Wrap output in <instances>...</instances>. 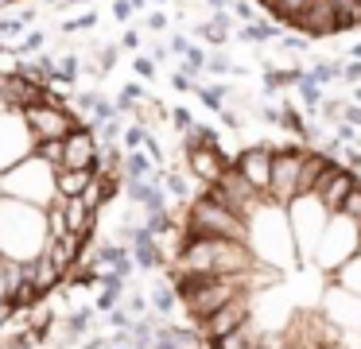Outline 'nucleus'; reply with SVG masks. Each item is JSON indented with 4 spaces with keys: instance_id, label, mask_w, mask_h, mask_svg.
I'll list each match as a JSON object with an SVG mask.
<instances>
[{
    "instance_id": "nucleus-13",
    "label": "nucleus",
    "mask_w": 361,
    "mask_h": 349,
    "mask_svg": "<svg viewBox=\"0 0 361 349\" xmlns=\"http://www.w3.org/2000/svg\"><path fill=\"white\" fill-rule=\"evenodd\" d=\"M175 302H179V291H171V287H156V295H152V307L156 310H175Z\"/></svg>"
},
{
    "instance_id": "nucleus-10",
    "label": "nucleus",
    "mask_w": 361,
    "mask_h": 349,
    "mask_svg": "<svg viewBox=\"0 0 361 349\" xmlns=\"http://www.w3.org/2000/svg\"><path fill=\"white\" fill-rule=\"evenodd\" d=\"M97 264H102L105 271H117V276H128L136 260L128 256V248H121V245H105L102 252H97Z\"/></svg>"
},
{
    "instance_id": "nucleus-6",
    "label": "nucleus",
    "mask_w": 361,
    "mask_h": 349,
    "mask_svg": "<svg viewBox=\"0 0 361 349\" xmlns=\"http://www.w3.org/2000/svg\"><path fill=\"white\" fill-rule=\"evenodd\" d=\"M97 175H102V167H59V194H63V198H82V194L94 186Z\"/></svg>"
},
{
    "instance_id": "nucleus-5",
    "label": "nucleus",
    "mask_w": 361,
    "mask_h": 349,
    "mask_svg": "<svg viewBox=\"0 0 361 349\" xmlns=\"http://www.w3.org/2000/svg\"><path fill=\"white\" fill-rule=\"evenodd\" d=\"M252 299L257 295H237L233 302H226L221 310H214L206 322H195L198 326V333H202L206 341H218V338H226V333H233V330H241L245 322H249V314H252Z\"/></svg>"
},
{
    "instance_id": "nucleus-14",
    "label": "nucleus",
    "mask_w": 361,
    "mask_h": 349,
    "mask_svg": "<svg viewBox=\"0 0 361 349\" xmlns=\"http://www.w3.org/2000/svg\"><path fill=\"white\" fill-rule=\"evenodd\" d=\"M144 171H148V159H144V155H133V159H128V175L140 178Z\"/></svg>"
},
{
    "instance_id": "nucleus-16",
    "label": "nucleus",
    "mask_w": 361,
    "mask_h": 349,
    "mask_svg": "<svg viewBox=\"0 0 361 349\" xmlns=\"http://www.w3.org/2000/svg\"><path fill=\"white\" fill-rule=\"evenodd\" d=\"M113 349H128V345H113Z\"/></svg>"
},
{
    "instance_id": "nucleus-7",
    "label": "nucleus",
    "mask_w": 361,
    "mask_h": 349,
    "mask_svg": "<svg viewBox=\"0 0 361 349\" xmlns=\"http://www.w3.org/2000/svg\"><path fill=\"white\" fill-rule=\"evenodd\" d=\"M59 283H66V271L59 268V264L51 260L47 252H39V256L32 260V287H39V295L47 299V295L55 291Z\"/></svg>"
},
{
    "instance_id": "nucleus-12",
    "label": "nucleus",
    "mask_w": 361,
    "mask_h": 349,
    "mask_svg": "<svg viewBox=\"0 0 361 349\" xmlns=\"http://www.w3.org/2000/svg\"><path fill=\"white\" fill-rule=\"evenodd\" d=\"M90 322H94V310H74L71 318H66V341L82 338V333H90Z\"/></svg>"
},
{
    "instance_id": "nucleus-2",
    "label": "nucleus",
    "mask_w": 361,
    "mask_h": 349,
    "mask_svg": "<svg viewBox=\"0 0 361 349\" xmlns=\"http://www.w3.org/2000/svg\"><path fill=\"white\" fill-rule=\"evenodd\" d=\"M47 209L27 206L16 198H0V256L32 264L47 248Z\"/></svg>"
},
{
    "instance_id": "nucleus-11",
    "label": "nucleus",
    "mask_w": 361,
    "mask_h": 349,
    "mask_svg": "<svg viewBox=\"0 0 361 349\" xmlns=\"http://www.w3.org/2000/svg\"><path fill=\"white\" fill-rule=\"evenodd\" d=\"M338 283H342L350 295H357V299H361V252L353 256L345 268H338Z\"/></svg>"
},
{
    "instance_id": "nucleus-3",
    "label": "nucleus",
    "mask_w": 361,
    "mask_h": 349,
    "mask_svg": "<svg viewBox=\"0 0 361 349\" xmlns=\"http://www.w3.org/2000/svg\"><path fill=\"white\" fill-rule=\"evenodd\" d=\"M0 194L4 198H16V202H27V206H39V209H51L59 202H66L59 194V167L47 163L39 152L27 155L24 163H16L12 171L0 175Z\"/></svg>"
},
{
    "instance_id": "nucleus-1",
    "label": "nucleus",
    "mask_w": 361,
    "mask_h": 349,
    "mask_svg": "<svg viewBox=\"0 0 361 349\" xmlns=\"http://www.w3.org/2000/svg\"><path fill=\"white\" fill-rule=\"evenodd\" d=\"M276 23L326 39L361 27V0H257Z\"/></svg>"
},
{
    "instance_id": "nucleus-8",
    "label": "nucleus",
    "mask_w": 361,
    "mask_h": 349,
    "mask_svg": "<svg viewBox=\"0 0 361 349\" xmlns=\"http://www.w3.org/2000/svg\"><path fill=\"white\" fill-rule=\"evenodd\" d=\"M66 221H71V233L90 240L94 237V225H97V209L86 198H66Z\"/></svg>"
},
{
    "instance_id": "nucleus-9",
    "label": "nucleus",
    "mask_w": 361,
    "mask_h": 349,
    "mask_svg": "<svg viewBox=\"0 0 361 349\" xmlns=\"http://www.w3.org/2000/svg\"><path fill=\"white\" fill-rule=\"evenodd\" d=\"M264 333H268L264 326H257V322L249 318V322H245L241 330H233V333H226V338L214 341V349H257Z\"/></svg>"
},
{
    "instance_id": "nucleus-4",
    "label": "nucleus",
    "mask_w": 361,
    "mask_h": 349,
    "mask_svg": "<svg viewBox=\"0 0 361 349\" xmlns=\"http://www.w3.org/2000/svg\"><path fill=\"white\" fill-rule=\"evenodd\" d=\"M35 147H39V140H35L24 109H4L0 113V175L24 163L27 155H35Z\"/></svg>"
},
{
    "instance_id": "nucleus-15",
    "label": "nucleus",
    "mask_w": 361,
    "mask_h": 349,
    "mask_svg": "<svg viewBox=\"0 0 361 349\" xmlns=\"http://www.w3.org/2000/svg\"><path fill=\"white\" fill-rule=\"evenodd\" d=\"M109 322L117 326V330H128V326H133V322H128V310H121V307L109 310Z\"/></svg>"
}]
</instances>
